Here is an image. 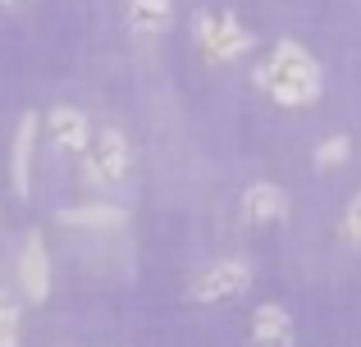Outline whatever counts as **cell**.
I'll return each mask as SVG.
<instances>
[{
    "label": "cell",
    "instance_id": "ba28073f",
    "mask_svg": "<svg viewBox=\"0 0 361 347\" xmlns=\"http://www.w3.org/2000/svg\"><path fill=\"white\" fill-rule=\"evenodd\" d=\"M252 343L256 347H293V315L274 302L256 306L252 311Z\"/></svg>",
    "mask_w": 361,
    "mask_h": 347
},
{
    "label": "cell",
    "instance_id": "4fadbf2b",
    "mask_svg": "<svg viewBox=\"0 0 361 347\" xmlns=\"http://www.w3.org/2000/svg\"><path fill=\"white\" fill-rule=\"evenodd\" d=\"M343 238L353 242V247H361V192L348 201V210H343Z\"/></svg>",
    "mask_w": 361,
    "mask_h": 347
},
{
    "label": "cell",
    "instance_id": "6da1fadb",
    "mask_svg": "<svg viewBox=\"0 0 361 347\" xmlns=\"http://www.w3.org/2000/svg\"><path fill=\"white\" fill-rule=\"evenodd\" d=\"M256 82H261V92L270 101H279L288 110L316 106L320 92H325V73H320L316 55L302 42H274V51L256 69Z\"/></svg>",
    "mask_w": 361,
    "mask_h": 347
},
{
    "label": "cell",
    "instance_id": "52a82bcc",
    "mask_svg": "<svg viewBox=\"0 0 361 347\" xmlns=\"http://www.w3.org/2000/svg\"><path fill=\"white\" fill-rule=\"evenodd\" d=\"M37 128H42V119L27 110L23 119H18L14 128V142H9V178H14V192L27 196L32 192V156H37Z\"/></svg>",
    "mask_w": 361,
    "mask_h": 347
},
{
    "label": "cell",
    "instance_id": "5bb4252c",
    "mask_svg": "<svg viewBox=\"0 0 361 347\" xmlns=\"http://www.w3.org/2000/svg\"><path fill=\"white\" fill-rule=\"evenodd\" d=\"M0 347H18V311L0 306Z\"/></svg>",
    "mask_w": 361,
    "mask_h": 347
},
{
    "label": "cell",
    "instance_id": "8992f818",
    "mask_svg": "<svg viewBox=\"0 0 361 347\" xmlns=\"http://www.w3.org/2000/svg\"><path fill=\"white\" fill-rule=\"evenodd\" d=\"M46 128H51V142L60 146V151H73V156H87L92 151V119L82 115L78 106H55L51 115H46Z\"/></svg>",
    "mask_w": 361,
    "mask_h": 347
},
{
    "label": "cell",
    "instance_id": "277c9868",
    "mask_svg": "<svg viewBox=\"0 0 361 347\" xmlns=\"http://www.w3.org/2000/svg\"><path fill=\"white\" fill-rule=\"evenodd\" d=\"M247 284H252V270H247V260L238 256H224L215 260V265H206L202 275L192 279V302H229V297L247 293Z\"/></svg>",
    "mask_w": 361,
    "mask_h": 347
},
{
    "label": "cell",
    "instance_id": "7c38bea8",
    "mask_svg": "<svg viewBox=\"0 0 361 347\" xmlns=\"http://www.w3.org/2000/svg\"><path fill=\"white\" fill-rule=\"evenodd\" d=\"M348 156H353V142H348V137H329V142L316 146V165H325V170L348 165Z\"/></svg>",
    "mask_w": 361,
    "mask_h": 347
},
{
    "label": "cell",
    "instance_id": "7a4b0ae2",
    "mask_svg": "<svg viewBox=\"0 0 361 347\" xmlns=\"http://www.w3.org/2000/svg\"><path fill=\"white\" fill-rule=\"evenodd\" d=\"M192 37H197V46H202V55L211 64H233L256 46V37L247 32L229 9H202V14L192 18Z\"/></svg>",
    "mask_w": 361,
    "mask_h": 347
},
{
    "label": "cell",
    "instance_id": "30bf717a",
    "mask_svg": "<svg viewBox=\"0 0 361 347\" xmlns=\"http://www.w3.org/2000/svg\"><path fill=\"white\" fill-rule=\"evenodd\" d=\"M123 14L137 37H160L174 18V0H123Z\"/></svg>",
    "mask_w": 361,
    "mask_h": 347
},
{
    "label": "cell",
    "instance_id": "5b68a950",
    "mask_svg": "<svg viewBox=\"0 0 361 347\" xmlns=\"http://www.w3.org/2000/svg\"><path fill=\"white\" fill-rule=\"evenodd\" d=\"M18 284H23L27 302H46L51 297V256H46V238L27 233L18 247Z\"/></svg>",
    "mask_w": 361,
    "mask_h": 347
},
{
    "label": "cell",
    "instance_id": "8fae6325",
    "mask_svg": "<svg viewBox=\"0 0 361 347\" xmlns=\"http://www.w3.org/2000/svg\"><path fill=\"white\" fill-rule=\"evenodd\" d=\"M123 220H128V215H123L119 206H106V201L60 210V224H69V229H123Z\"/></svg>",
    "mask_w": 361,
    "mask_h": 347
},
{
    "label": "cell",
    "instance_id": "9c48e42d",
    "mask_svg": "<svg viewBox=\"0 0 361 347\" xmlns=\"http://www.w3.org/2000/svg\"><path fill=\"white\" fill-rule=\"evenodd\" d=\"M243 215H247V224H274L288 215V196L274 183H252L243 192Z\"/></svg>",
    "mask_w": 361,
    "mask_h": 347
},
{
    "label": "cell",
    "instance_id": "3957f363",
    "mask_svg": "<svg viewBox=\"0 0 361 347\" xmlns=\"http://www.w3.org/2000/svg\"><path fill=\"white\" fill-rule=\"evenodd\" d=\"M82 165H87V178H92V183H123L128 170H133L128 137H123L119 128H101V133L92 137V151L82 156Z\"/></svg>",
    "mask_w": 361,
    "mask_h": 347
}]
</instances>
